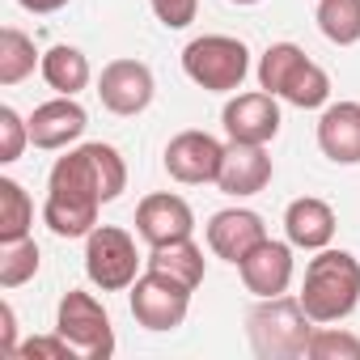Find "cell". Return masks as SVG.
Returning <instances> with one entry per match:
<instances>
[{
    "mask_svg": "<svg viewBox=\"0 0 360 360\" xmlns=\"http://www.w3.org/2000/svg\"><path fill=\"white\" fill-rule=\"evenodd\" d=\"M229 5H259V0H229Z\"/></svg>",
    "mask_w": 360,
    "mask_h": 360,
    "instance_id": "31",
    "label": "cell"
},
{
    "mask_svg": "<svg viewBox=\"0 0 360 360\" xmlns=\"http://www.w3.org/2000/svg\"><path fill=\"white\" fill-rule=\"evenodd\" d=\"M335 208L318 195H301L284 208V233L297 250H322L335 242Z\"/></svg>",
    "mask_w": 360,
    "mask_h": 360,
    "instance_id": "18",
    "label": "cell"
},
{
    "mask_svg": "<svg viewBox=\"0 0 360 360\" xmlns=\"http://www.w3.org/2000/svg\"><path fill=\"white\" fill-rule=\"evenodd\" d=\"M39 242L34 238H18V242H0V288H22L39 276Z\"/></svg>",
    "mask_w": 360,
    "mask_h": 360,
    "instance_id": "24",
    "label": "cell"
},
{
    "mask_svg": "<svg viewBox=\"0 0 360 360\" xmlns=\"http://www.w3.org/2000/svg\"><path fill=\"white\" fill-rule=\"evenodd\" d=\"M191 292L187 284H178L174 276L165 271H153L144 267L136 276V284L127 288V301H131V318L144 326V330H178L191 314Z\"/></svg>",
    "mask_w": 360,
    "mask_h": 360,
    "instance_id": "8",
    "label": "cell"
},
{
    "mask_svg": "<svg viewBox=\"0 0 360 360\" xmlns=\"http://www.w3.org/2000/svg\"><path fill=\"white\" fill-rule=\"evenodd\" d=\"M314 318L305 314L301 297H259V305L246 314V335H250V347L255 356L263 360H301L305 347H309V335H314Z\"/></svg>",
    "mask_w": 360,
    "mask_h": 360,
    "instance_id": "3",
    "label": "cell"
},
{
    "mask_svg": "<svg viewBox=\"0 0 360 360\" xmlns=\"http://www.w3.org/2000/svg\"><path fill=\"white\" fill-rule=\"evenodd\" d=\"M148 5L165 30H187L200 13V0H148Z\"/></svg>",
    "mask_w": 360,
    "mask_h": 360,
    "instance_id": "28",
    "label": "cell"
},
{
    "mask_svg": "<svg viewBox=\"0 0 360 360\" xmlns=\"http://www.w3.org/2000/svg\"><path fill=\"white\" fill-rule=\"evenodd\" d=\"M136 233L140 242L148 246H161V242H178V238H191L195 233V212L183 195L174 191H153L140 200L136 208Z\"/></svg>",
    "mask_w": 360,
    "mask_h": 360,
    "instance_id": "13",
    "label": "cell"
},
{
    "mask_svg": "<svg viewBox=\"0 0 360 360\" xmlns=\"http://www.w3.org/2000/svg\"><path fill=\"white\" fill-rule=\"evenodd\" d=\"M34 229V200L18 178H0V242L30 238Z\"/></svg>",
    "mask_w": 360,
    "mask_h": 360,
    "instance_id": "23",
    "label": "cell"
},
{
    "mask_svg": "<svg viewBox=\"0 0 360 360\" xmlns=\"http://www.w3.org/2000/svg\"><path fill=\"white\" fill-rule=\"evenodd\" d=\"M153 271H165L174 276L178 284H187V288H200L204 284V250L191 242V238H178V242H161V246H148V259H144Z\"/></svg>",
    "mask_w": 360,
    "mask_h": 360,
    "instance_id": "19",
    "label": "cell"
},
{
    "mask_svg": "<svg viewBox=\"0 0 360 360\" xmlns=\"http://www.w3.org/2000/svg\"><path fill=\"white\" fill-rule=\"evenodd\" d=\"M153 94H157V81H153V68H148L144 60H110V64L102 68V77H98V98H102V106H106L110 115H123V119L148 110Z\"/></svg>",
    "mask_w": 360,
    "mask_h": 360,
    "instance_id": "10",
    "label": "cell"
},
{
    "mask_svg": "<svg viewBox=\"0 0 360 360\" xmlns=\"http://www.w3.org/2000/svg\"><path fill=\"white\" fill-rule=\"evenodd\" d=\"M183 72L204 94H238L250 77V51L233 34H200L183 47Z\"/></svg>",
    "mask_w": 360,
    "mask_h": 360,
    "instance_id": "5",
    "label": "cell"
},
{
    "mask_svg": "<svg viewBox=\"0 0 360 360\" xmlns=\"http://www.w3.org/2000/svg\"><path fill=\"white\" fill-rule=\"evenodd\" d=\"M221 161H225V144L200 127H187L178 131L169 144H165V174L183 187H204V183H217L221 174Z\"/></svg>",
    "mask_w": 360,
    "mask_h": 360,
    "instance_id": "9",
    "label": "cell"
},
{
    "mask_svg": "<svg viewBox=\"0 0 360 360\" xmlns=\"http://www.w3.org/2000/svg\"><path fill=\"white\" fill-rule=\"evenodd\" d=\"M127 187V161L115 144H77L47 174L43 225L56 238H89L98 229L102 204H115Z\"/></svg>",
    "mask_w": 360,
    "mask_h": 360,
    "instance_id": "1",
    "label": "cell"
},
{
    "mask_svg": "<svg viewBox=\"0 0 360 360\" xmlns=\"http://www.w3.org/2000/svg\"><path fill=\"white\" fill-rule=\"evenodd\" d=\"M292 250H297L292 242L263 238V242H259L242 263H238V276H242L246 292H255V297H280V292H288L292 271H297Z\"/></svg>",
    "mask_w": 360,
    "mask_h": 360,
    "instance_id": "14",
    "label": "cell"
},
{
    "mask_svg": "<svg viewBox=\"0 0 360 360\" xmlns=\"http://www.w3.org/2000/svg\"><path fill=\"white\" fill-rule=\"evenodd\" d=\"M18 356H22V360H34V356H43V360H72L77 347L56 330V335H34V339L18 343Z\"/></svg>",
    "mask_w": 360,
    "mask_h": 360,
    "instance_id": "27",
    "label": "cell"
},
{
    "mask_svg": "<svg viewBox=\"0 0 360 360\" xmlns=\"http://www.w3.org/2000/svg\"><path fill=\"white\" fill-rule=\"evenodd\" d=\"M208 250L217 255V259H225V263H242L263 238H267V225H263V217L259 212H250V208H221V212H212V221H208Z\"/></svg>",
    "mask_w": 360,
    "mask_h": 360,
    "instance_id": "15",
    "label": "cell"
},
{
    "mask_svg": "<svg viewBox=\"0 0 360 360\" xmlns=\"http://www.w3.org/2000/svg\"><path fill=\"white\" fill-rule=\"evenodd\" d=\"M314 22H318L326 43L356 47L360 43V0H318Z\"/></svg>",
    "mask_w": 360,
    "mask_h": 360,
    "instance_id": "22",
    "label": "cell"
},
{
    "mask_svg": "<svg viewBox=\"0 0 360 360\" xmlns=\"http://www.w3.org/2000/svg\"><path fill=\"white\" fill-rule=\"evenodd\" d=\"M259 89L276 94L297 110H318L330 102V77L297 43H271L259 60Z\"/></svg>",
    "mask_w": 360,
    "mask_h": 360,
    "instance_id": "4",
    "label": "cell"
},
{
    "mask_svg": "<svg viewBox=\"0 0 360 360\" xmlns=\"http://www.w3.org/2000/svg\"><path fill=\"white\" fill-rule=\"evenodd\" d=\"M43 64V56L34 51V39L18 26L0 30V85H22L34 68Z\"/></svg>",
    "mask_w": 360,
    "mask_h": 360,
    "instance_id": "21",
    "label": "cell"
},
{
    "mask_svg": "<svg viewBox=\"0 0 360 360\" xmlns=\"http://www.w3.org/2000/svg\"><path fill=\"white\" fill-rule=\"evenodd\" d=\"M305 356L309 360H360V339L352 330H339L335 322H326V326H314Z\"/></svg>",
    "mask_w": 360,
    "mask_h": 360,
    "instance_id": "25",
    "label": "cell"
},
{
    "mask_svg": "<svg viewBox=\"0 0 360 360\" xmlns=\"http://www.w3.org/2000/svg\"><path fill=\"white\" fill-rule=\"evenodd\" d=\"M18 5L26 13H60L64 5H72V0H18Z\"/></svg>",
    "mask_w": 360,
    "mask_h": 360,
    "instance_id": "30",
    "label": "cell"
},
{
    "mask_svg": "<svg viewBox=\"0 0 360 360\" xmlns=\"http://www.w3.org/2000/svg\"><path fill=\"white\" fill-rule=\"evenodd\" d=\"M85 127H89V115H85V106H81L77 98H64V94H56L51 102L34 106V115H30V144H34V148H47V153H56V148H68V144H77V140L85 136Z\"/></svg>",
    "mask_w": 360,
    "mask_h": 360,
    "instance_id": "16",
    "label": "cell"
},
{
    "mask_svg": "<svg viewBox=\"0 0 360 360\" xmlns=\"http://www.w3.org/2000/svg\"><path fill=\"white\" fill-rule=\"evenodd\" d=\"M318 148L335 165H360V102H326L322 106Z\"/></svg>",
    "mask_w": 360,
    "mask_h": 360,
    "instance_id": "17",
    "label": "cell"
},
{
    "mask_svg": "<svg viewBox=\"0 0 360 360\" xmlns=\"http://www.w3.org/2000/svg\"><path fill=\"white\" fill-rule=\"evenodd\" d=\"M39 72H43V81H47L56 94H64V98H77V94L89 85V77H94L85 51H81V47H68V43H56L51 51H43Z\"/></svg>",
    "mask_w": 360,
    "mask_h": 360,
    "instance_id": "20",
    "label": "cell"
},
{
    "mask_svg": "<svg viewBox=\"0 0 360 360\" xmlns=\"http://www.w3.org/2000/svg\"><path fill=\"white\" fill-rule=\"evenodd\" d=\"M56 330L77 347L81 360H110L115 356V326L106 305L85 292V288H68L56 305Z\"/></svg>",
    "mask_w": 360,
    "mask_h": 360,
    "instance_id": "6",
    "label": "cell"
},
{
    "mask_svg": "<svg viewBox=\"0 0 360 360\" xmlns=\"http://www.w3.org/2000/svg\"><path fill=\"white\" fill-rule=\"evenodd\" d=\"M30 144V119H22L13 106H0V161L13 165Z\"/></svg>",
    "mask_w": 360,
    "mask_h": 360,
    "instance_id": "26",
    "label": "cell"
},
{
    "mask_svg": "<svg viewBox=\"0 0 360 360\" xmlns=\"http://www.w3.org/2000/svg\"><path fill=\"white\" fill-rule=\"evenodd\" d=\"M140 263L136 238L119 225H98L85 238V276L102 292H127L140 276Z\"/></svg>",
    "mask_w": 360,
    "mask_h": 360,
    "instance_id": "7",
    "label": "cell"
},
{
    "mask_svg": "<svg viewBox=\"0 0 360 360\" xmlns=\"http://www.w3.org/2000/svg\"><path fill=\"white\" fill-rule=\"evenodd\" d=\"M0 352L18 356V314L9 301H0Z\"/></svg>",
    "mask_w": 360,
    "mask_h": 360,
    "instance_id": "29",
    "label": "cell"
},
{
    "mask_svg": "<svg viewBox=\"0 0 360 360\" xmlns=\"http://www.w3.org/2000/svg\"><path fill=\"white\" fill-rule=\"evenodd\" d=\"M271 153L267 144H242V140H229L225 144V161H221V174H217V187L233 200H250L259 191H267L271 183Z\"/></svg>",
    "mask_w": 360,
    "mask_h": 360,
    "instance_id": "12",
    "label": "cell"
},
{
    "mask_svg": "<svg viewBox=\"0 0 360 360\" xmlns=\"http://www.w3.org/2000/svg\"><path fill=\"white\" fill-rule=\"evenodd\" d=\"M225 136L242 140V144H271L280 136V98L267 89H246L233 94L221 110Z\"/></svg>",
    "mask_w": 360,
    "mask_h": 360,
    "instance_id": "11",
    "label": "cell"
},
{
    "mask_svg": "<svg viewBox=\"0 0 360 360\" xmlns=\"http://www.w3.org/2000/svg\"><path fill=\"white\" fill-rule=\"evenodd\" d=\"M297 297L318 326L352 318V309L360 305V259L352 250H335V246L314 250Z\"/></svg>",
    "mask_w": 360,
    "mask_h": 360,
    "instance_id": "2",
    "label": "cell"
}]
</instances>
